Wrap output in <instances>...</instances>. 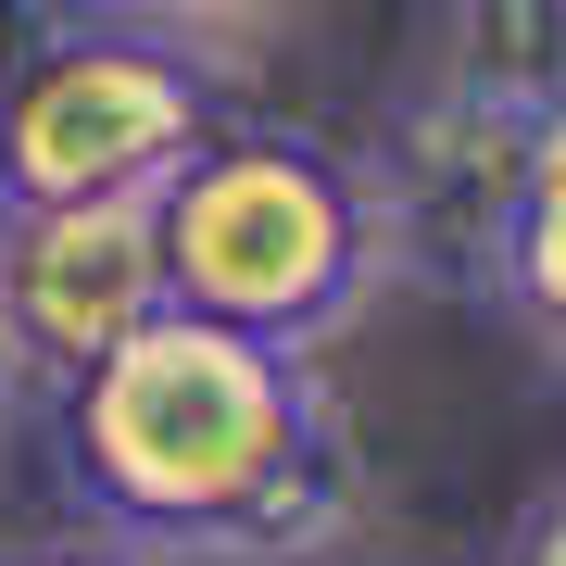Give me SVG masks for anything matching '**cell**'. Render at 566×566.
<instances>
[{"mask_svg": "<svg viewBox=\"0 0 566 566\" xmlns=\"http://www.w3.org/2000/svg\"><path fill=\"white\" fill-rule=\"evenodd\" d=\"M63 479L114 542L214 566H327L365 504L353 416L315 353L177 303L63 390Z\"/></svg>", "mask_w": 566, "mask_h": 566, "instance_id": "1", "label": "cell"}, {"mask_svg": "<svg viewBox=\"0 0 566 566\" xmlns=\"http://www.w3.org/2000/svg\"><path fill=\"white\" fill-rule=\"evenodd\" d=\"M151 214H164V303L290 340V353L353 327L365 290L390 277V227H378L365 164L290 139V126H214L151 189Z\"/></svg>", "mask_w": 566, "mask_h": 566, "instance_id": "2", "label": "cell"}, {"mask_svg": "<svg viewBox=\"0 0 566 566\" xmlns=\"http://www.w3.org/2000/svg\"><path fill=\"white\" fill-rule=\"evenodd\" d=\"M214 63L139 13H88L0 88V214L13 202H126L214 139Z\"/></svg>", "mask_w": 566, "mask_h": 566, "instance_id": "3", "label": "cell"}, {"mask_svg": "<svg viewBox=\"0 0 566 566\" xmlns=\"http://www.w3.org/2000/svg\"><path fill=\"white\" fill-rule=\"evenodd\" d=\"M164 315V214L126 202H13L0 214V340L39 390H76L114 340Z\"/></svg>", "mask_w": 566, "mask_h": 566, "instance_id": "4", "label": "cell"}, {"mask_svg": "<svg viewBox=\"0 0 566 566\" xmlns=\"http://www.w3.org/2000/svg\"><path fill=\"white\" fill-rule=\"evenodd\" d=\"M542 126L554 114H491V102H465V88H428V102L390 126V151L365 164L378 227H390V264L428 252V240H453V277L479 290V264H491V240H504L528 164H542Z\"/></svg>", "mask_w": 566, "mask_h": 566, "instance_id": "5", "label": "cell"}, {"mask_svg": "<svg viewBox=\"0 0 566 566\" xmlns=\"http://www.w3.org/2000/svg\"><path fill=\"white\" fill-rule=\"evenodd\" d=\"M441 88L491 114H566V0H441Z\"/></svg>", "mask_w": 566, "mask_h": 566, "instance_id": "6", "label": "cell"}, {"mask_svg": "<svg viewBox=\"0 0 566 566\" xmlns=\"http://www.w3.org/2000/svg\"><path fill=\"white\" fill-rule=\"evenodd\" d=\"M479 290L504 303V327L542 365H566V114L542 126V164H528V189H516L504 240H491V264H479Z\"/></svg>", "mask_w": 566, "mask_h": 566, "instance_id": "7", "label": "cell"}, {"mask_svg": "<svg viewBox=\"0 0 566 566\" xmlns=\"http://www.w3.org/2000/svg\"><path fill=\"white\" fill-rule=\"evenodd\" d=\"M88 13H102V0H0V88H13L63 25H88Z\"/></svg>", "mask_w": 566, "mask_h": 566, "instance_id": "8", "label": "cell"}, {"mask_svg": "<svg viewBox=\"0 0 566 566\" xmlns=\"http://www.w3.org/2000/svg\"><path fill=\"white\" fill-rule=\"evenodd\" d=\"M491 566H566V479H542V491H528V504L504 516Z\"/></svg>", "mask_w": 566, "mask_h": 566, "instance_id": "9", "label": "cell"}, {"mask_svg": "<svg viewBox=\"0 0 566 566\" xmlns=\"http://www.w3.org/2000/svg\"><path fill=\"white\" fill-rule=\"evenodd\" d=\"M102 13H139V25H164V39H202V25H264L277 0H102Z\"/></svg>", "mask_w": 566, "mask_h": 566, "instance_id": "10", "label": "cell"}, {"mask_svg": "<svg viewBox=\"0 0 566 566\" xmlns=\"http://www.w3.org/2000/svg\"><path fill=\"white\" fill-rule=\"evenodd\" d=\"M13 566H151L139 542H114V528H102V542H51V554H13Z\"/></svg>", "mask_w": 566, "mask_h": 566, "instance_id": "11", "label": "cell"}, {"mask_svg": "<svg viewBox=\"0 0 566 566\" xmlns=\"http://www.w3.org/2000/svg\"><path fill=\"white\" fill-rule=\"evenodd\" d=\"M13 390H25V365H13V340H0V403H13Z\"/></svg>", "mask_w": 566, "mask_h": 566, "instance_id": "12", "label": "cell"}, {"mask_svg": "<svg viewBox=\"0 0 566 566\" xmlns=\"http://www.w3.org/2000/svg\"><path fill=\"white\" fill-rule=\"evenodd\" d=\"M353 566H390V554H353Z\"/></svg>", "mask_w": 566, "mask_h": 566, "instance_id": "13", "label": "cell"}]
</instances>
